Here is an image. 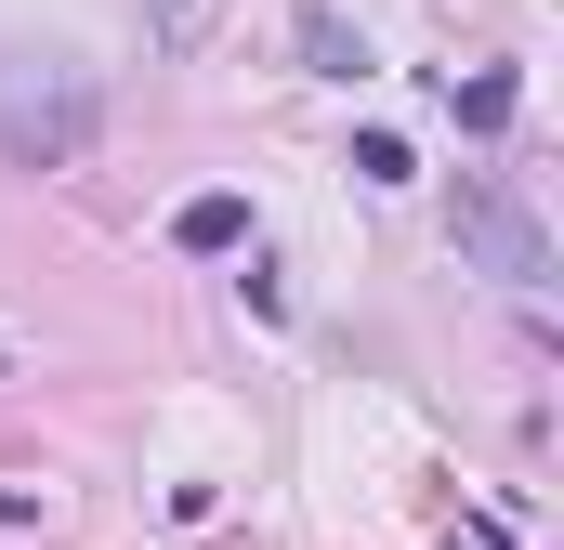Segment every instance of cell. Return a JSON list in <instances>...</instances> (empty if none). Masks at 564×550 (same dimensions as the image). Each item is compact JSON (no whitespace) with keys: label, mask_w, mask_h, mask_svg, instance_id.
I'll return each instance as SVG.
<instances>
[{"label":"cell","mask_w":564,"mask_h":550,"mask_svg":"<svg viewBox=\"0 0 564 550\" xmlns=\"http://www.w3.org/2000/svg\"><path fill=\"white\" fill-rule=\"evenodd\" d=\"M302 66H315V79H368V40H355L328 0H302Z\"/></svg>","instance_id":"cell-3"},{"label":"cell","mask_w":564,"mask_h":550,"mask_svg":"<svg viewBox=\"0 0 564 550\" xmlns=\"http://www.w3.org/2000/svg\"><path fill=\"white\" fill-rule=\"evenodd\" d=\"M446 250L473 275H499L512 301H539L552 288V223L525 210V184L512 170H459V197H446Z\"/></svg>","instance_id":"cell-2"},{"label":"cell","mask_w":564,"mask_h":550,"mask_svg":"<svg viewBox=\"0 0 564 550\" xmlns=\"http://www.w3.org/2000/svg\"><path fill=\"white\" fill-rule=\"evenodd\" d=\"M446 106H459V119H473V132H499V119H512V106H525V92H512V79H473V92H446Z\"/></svg>","instance_id":"cell-6"},{"label":"cell","mask_w":564,"mask_h":550,"mask_svg":"<svg viewBox=\"0 0 564 550\" xmlns=\"http://www.w3.org/2000/svg\"><path fill=\"white\" fill-rule=\"evenodd\" d=\"M171 237H184V250H237V237H250V197H184Z\"/></svg>","instance_id":"cell-5"},{"label":"cell","mask_w":564,"mask_h":550,"mask_svg":"<svg viewBox=\"0 0 564 550\" xmlns=\"http://www.w3.org/2000/svg\"><path fill=\"white\" fill-rule=\"evenodd\" d=\"M106 144V92L66 53H0V157L13 170H79Z\"/></svg>","instance_id":"cell-1"},{"label":"cell","mask_w":564,"mask_h":550,"mask_svg":"<svg viewBox=\"0 0 564 550\" xmlns=\"http://www.w3.org/2000/svg\"><path fill=\"white\" fill-rule=\"evenodd\" d=\"M210 26H224V0H144V40L158 53H210Z\"/></svg>","instance_id":"cell-4"}]
</instances>
